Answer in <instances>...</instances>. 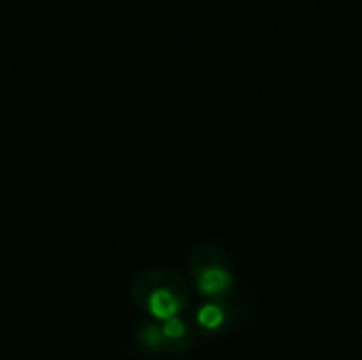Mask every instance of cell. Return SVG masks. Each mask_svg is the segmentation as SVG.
<instances>
[{
	"label": "cell",
	"instance_id": "cell-1",
	"mask_svg": "<svg viewBox=\"0 0 362 360\" xmlns=\"http://www.w3.org/2000/svg\"><path fill=\"white\" fill-rule=\"evenodd\" d=\"M195 284H197V291L202 295H208V297H223L231 291L233 286V278L231 274L221 267V265H208L204 269H199V274L195 276Z\"/></svg>",
	"mask_w": 362,
	"mask_h": 360
},
{
	"label": "cell",
	"instance_id": "cell-2",
	"mask_svg": "<svg viewBox=\"0 0 362 360\" xmlns=\"http://www.w3.org/2000/svg\"><path fill=\"white\" fill-rule=\"evenodd\" d=\"M148 314L157 320H170L174 316H178V312L182 310V303L180 299L174 295V291L170 289H157L148 295Z\"/></svg>",
	"mask_w": 362,
	"mask_h": 360
},
{
	"label": "cell",
	"instance_id": "cell-3",
	"mask_svg": "<svg viewBox=\"0 0 362 360\" xmlns=\"http://www.w3.org/2000/svg\"><path fill=\"white\" fill-rule=\"evenodd\" d=\"M197 325L206 331H216L225 325V310L216 303H206L197 312Z\"/></svg>",
	"mask_w": 362,
	"mask_h": 360
},
{
	"label": "cell",
	"instance_id": "cell-4",
	"mask_svg": "<svg viewBox=\"0 0 362 360\" xmlns=\"http://www.w3.org/2000/svg\"><path fill=\"white\" fill-rule=\"evenodd\" d=\"M161 333H163V337H165V339H170V342H178V339H182V337L187 335V325H185L178 316H174V318H170V320H165V323H163Z\"/></svg>",
	"mask_w": 362,
	"mask_h": 360
},
{
	"label": "cell",
	"instance_id": "cell-5",
	"mask_svg": "<svg viewBox=\"0 0 362 360\" xmlns=\"http://www.w3.org/2000/svg\"><path fill=\"white\" fill-rule=\"evenodd\" d=\"M140 342L146 346V348H151V350H159V348H163V344H165V337H163V333H161V329H157V327H144L142 329V333H140Z\"/></svg>",
	"mask_w": 362,
	"mask_h": 360
}]
</instances>
